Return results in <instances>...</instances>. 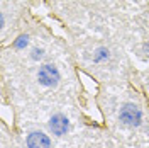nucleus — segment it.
I'll return each mask as SVG.
<instances>
[{"mask_svg": "<svg viewBox=\"0 0 149 148\" xmlns=\"http://www.w3.org/2000/svg\"><path fill=\"white\" fill-rule=\"evenodd\" d=\"M47 17L66 34H107L119 39L132 19L149 10V0H42Z\"/></svg>", "mask_w": 149, "mask_h": 148, "instance_id": "obj_1", "label": "nucleus"}, {"mask_svg": "<svg viewBox=\"0 0 149 148\" xmlns=\"http://www.w3.org/2000/svg\"><path fill=\"white\" fill-rule=\"evenodd\" d=\"M42 0H0V37L2 46L7 44L17 29L27 20Z\"/></svg>", "mask_w": 149, "mask_h": 148, "instance_id": "obj_2", "label": "nucleus"}, {"mask_svg": "<svg viewBox=\"0 0 149 148\" xmlns=\"http://www.w3.org/2000/svg\"><path fill=\"white\" fill-rule=\"evenodd\" d=\"M115 121H117V124L120 128L134 131L144 124L146 116H144V111H142V107H141L139 104H136V102H132V101H125L117 107V111H115Z\"/></svg>", "mask_w": 149, "mask_h": 148, "instance_id": "obj_3", "label": "nucleus"}, {"mask_svg": "<svg viewBox=\"0 0 149 148\" xmlns=\"http://www.w3.org/2000/svg\"><path fill=\"white\" fill-rule=\"evenodd\" d=\"M34 80H36V83L39 87L53 90L56 87H59V83L63 80V73H61L59 65L56 61H53V60H49V61L39 65L34 70Z\"/></svg>", "mask_w": 149, "mask_h": 148, "instance_id": "obj_4", "label": "nucleus"}, {"mask_svg": "<svg viewBox=\"0 0 149 148\" xmlns=\"http://www.w3.org/2000/svg\"><path fill=\"white\" fill-rule=\"evenodd\" d=\"M46 126H47L49 135H53L54 138H66V135H70L73 124H71V119L66 116L65 112L56 111L47 118Z\"/></svg>", "mask_w": 149, "mask_h": 148, "instance_id": "obj_5", "label": "nucleus"}, {"mask_svg": "<svg viewBox=\"0 0 149 148\" xmlns=\"http://www.w3.org/2000/svg\"><path fill=\"white\" fill-rule=\"evenodd\" d=\"M26 148H53L51 136L42 130H31L24 136Z\"/></svg>", "mask_w": 149, "mask_h": 148, "instance_id": "obj_6", "label": "nucleus"}]
</instances>
